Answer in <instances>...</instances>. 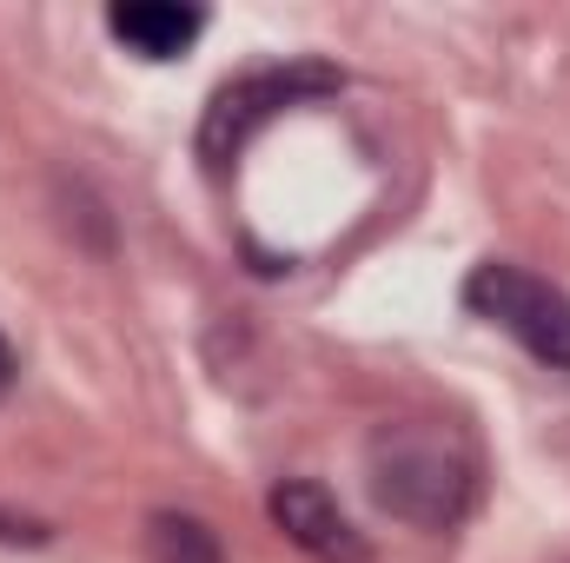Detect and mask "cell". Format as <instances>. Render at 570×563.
Segmentation results:
<instances>
[{
	"mask_svg": "<svg viewBox=\"0 0 570 563\" xmlns=\"http://www.w3.org/2000/svg\"><path fill=\"white\" fill-rule=\"evenodd\" d=\"M365 484L385 517L412 531H458L478 504V444L451 418H392L365 444Z\"/></svg>",
	"mask_w": 570,
	"mask_h": 563,
	"instance_id": "obj_1",
	"label": "cell"
},
{
	"mask_svg": "<svg viewBox=\"0 0 570 563\" xmlns=\"http://www.w3.org/2000/svg\"><path fill=\"white\" fill-rule=\"evenodd\" d=\"M332 87H338V67H325V60H285V67H259V73L226 80L199 120V159H213V166L239 159L259 127H273L279 113L332 93Z\"/></svg>",
	"mask_w": 570,
	"mask_h": 563,
	"instance_id": "obj_2",
	"label": "cell"
},
{
	"mask_svg": "<svg viewBox=\"0 0 570 563\" xmlns=\"http://www.w3.org/2000/svg\"><path fill=\"white\" fill-rule=\"evenodd\" d=\"M464 305H471L484 325L511 332L538 365L570 372V298L551 279H538V273H524V266H511V259H484V266L464 279Z\"/></svg>",
	"mask_w": 570,
	"mask_h": 563,
	"instance_id": "obj_3",
	"label": "cell"
},
{
	"mask_svg": "<svg viewBox=\"0 0 570 563\" xmlns=\"http://www.w3.org/2000/svg\"><path fill=\"white\" fill-rule=\"evenodd\" d=\"M266 511H273V524H279L285 537H292L298 551H312L318 563H365V537L352 531V517L332 504L325 484L285 477L279 491L266 497Z\"/></svg>",
	"mask_w": 570,
	"mask_h": 563,
	"instance_id": "obj_4",
	"label": "cell"
},
{
	"mask_svg": "<svg viewBox=\"0 0 570 563\" xmlns=\"http://www.w3.org/2000/svg\"><path fill=\"white\" fill-rule=\"evenodd\" d=\"M114 40L140 60H179L199 33H206V13L199 7H179V0H120L107 13Z\"/></svg>",
	"mask_w": 570,
	"mask_h": 563,
	"instance_id": "obj_5",
	"label": "cell"
},
{
	"mask_svg": "<svg viewBox=\"0 0 570 563\" xmlns=\"http://www.w3.org/2000/svg\"><path fill=\"white\" fill-rule=\"evenodd\" d=\"M146 544H153V563H226L213 524L206 517H186V511H159L146 524Z\"/></svg>",
	"mask_w": 570,
	"mask_h": 563,
	"instance_id": "obj_6",
	"label": "cell"
},
{
	"mask_svg": "<svg viewBox=\"0 0 570 563\" xmlns=\"http://www.w3.org/2000/svg\"><path fill=\"white\" fill-rule=\"evenodd\" d=\"M47 531L40 524H13V517H0V544H40Z\"/></svg>",
	"mask_w": 570,
	"mask_h": 563,
	"instance_id": "obj_7",
	"label": "cell"
},
{
	"mask_svg": "<svg viewBox=\"0 0 570 563\" xmlns=\"http://www.w3.org/2000/svg\"><path fill=\"white\" fill-rule=\"evenodd\" d=\"M13 372H20V365H13V345H7V338H0V392H7V385H13Z\"/></svg>",
	"mask_w": 570,
	"mask_h": 563,
	"instance_id": "obj_8",
	"label": "cell"
}]
</instances>
